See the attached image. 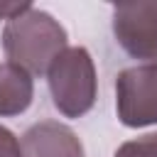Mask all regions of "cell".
<instances>
[{
	"mask_svg": "<svg viewBox=\"0 0 157 157\" xmlns=\"http://www.w3.org/2000/svg\"><path fill=\"white\" fill-rule=\"evenodd\" d=\"M69 47V34L59 20L39 7H29L2 27V52L10 64L29 76L49 71L52 61Z\"/></svg>",
	"mask_w": 157,
	"mask_h": 157,
	"instance_id": "obj_1",
	"label": "cell"
},
{
	"mask_svg": "<svg viewBox=\"0 0 157 157\" xmlns=\"http://www.w3.org/2000/svg\"><path fill=\"white\" fill-rule=\"evenodd\" d=\"M47 83L54 108L64 118L86 115L98 96L96 64L86 47H66L49 66Z\"/></svg>",
	"mask_w": 157,
	"mask_h": 157,
	"instance_id": "obj_2",
	"label": "cell"
},
{
	"mask_svg": "<svg viewBox=\"0 0 157 157\" xmlns=\"http://www.w3.org/2000/svg\"><path fill=\"white\" fill-rule=\"evenodd\" d=\"M115 113L125 128L157 125V64H137L118 74Z\"/></svg>",
	"mask_w": 157,
	"mask_h": 157,
	"instance_id": "obj_3",
	"label": "cell"
},
{
	"mask_svg": "<svg viewBox=\"0 0 157 157\" xmlns=\"http://www.w3.org/2000/svg\"><path fill=\"white\" fill-rule=\"evenodd\" d=\"M113 34L130 56L157 64V0L113 5Z\"/></svg>",
	"mask_w": 157,
	"mask_h": 157,
	"instance_id": "obj_4",
	"label": "cell"
},
{
	"mask_svg": "<svg viewBox=\"0 0 157 157\" xmlns=\"http://www.w3.org/2000/svg\"><path fill=\"white\" fill-rule=\"evenodd\" d=\"M22 157H86L78 135L59 120H39L20 137Z\"/></svg>",
	"mask_w": 157,
	"mask_h": 157,
	"instance_id": "obj_5",
	"label": "cell"
},
{
	"mask_svg": "<svg viewBox=\"0 0 157 157\" xmlns=\"http://www.w3.org/2000/svg\"><path fill=\"white\" fill-rule=\"evenodd\" d=\"M32 98H34L32 76L10 61L0 64V118L25 113Z\"/></svg>",
	"mask_w": 157,
	"mask_h": 157,
	"instance_id": "obj_6",
	"label": "cell"
},
{
	"mask_svg": "<svg viewBox=\"0 0 157 157\" xmlns=\"http://www.w3.org/2000/svg\"><path fill=\"white\" fill-rule=\"evenodd\" d=\"M113 157H157V132H147L123 142Z\"/></svg>",
	"mask_w": 157,
	"mask_h": 157,
	"instance_id": "obj_7",
	"label": "cell"
},
{
	"mask_svg": "<svg viewBox=\"0 0 157 157\" xmlns=\"http://www.w3.org/2000/svg\"><path fill=\"white\" fill-rule=\"evenodd\" d=\"M0 157H22L20 140H17L15 132L7 130L5 125H0Z\"/></svg>",
	"mask_w": 157,
	"mask_h": 157,
	"instance_id": "obj_8",
	"label": "cell"
},
{
	"mask_svg": "<svg viewBox=\"0 0 157 157\" xmlns=\"http://www.w3.org/2000/svg\"><path fill=\"white\" fill-rule=\"evenodd\" d=\"M29 7H32V2H0V20L10 22L12 17L22 15V12L29 10Z\"/></svg>",
	"mask_w": 157,
	"mask_h": 157,
	"instance_id": "obj_9",
	"label": "cell"
}]
</instances>
